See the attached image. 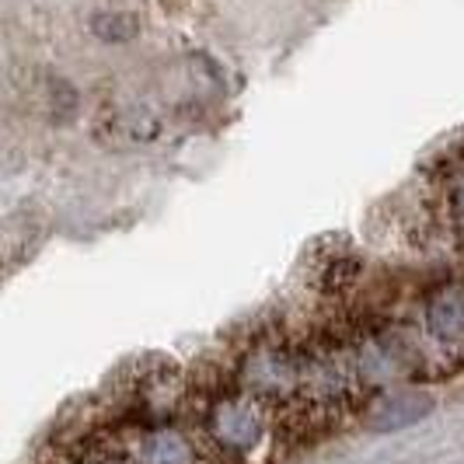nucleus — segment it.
Returning <instances> with one entry per match:
<instances>
[{
  "mask_svg": "<svg viewBox=\"0 0 464 464\" xmlns=\"http://www.w3.org/2000/svg\"><path fill=\"white\" fill-rule=\"evenodd\" d=\"M199 430H203V440L213 447L217 458L248 461L273 437V412L262 398L248 395L234 384L231 392L209 395Z\"/></svg>",
  "mask_w": 464,
  "mask_h": 464,
  "instance_id": "obj_1",
  "label": "nucleus"
},
{
  "mask_svg": "<svg viewBox=\"0 0 464 464\" xmlns=\"http://www.w3.org/2000/svg\"><path fill=\"white\" fill-rule=\"evenodd\" d=\"M122 464H203V450L188 430L158 422L130 437Z\"/></svg>",
  "mask_w": 464,
  "mask_h": 464,
  "instance_id": "obj_2",
  "label": "nucleus"
},
{
  "mask_svg": "<svg viewBox=\"0 0 464 464\" xmlns=\"http://www.w3.org/2000/svg\"><path fill=\"white\" fill-rule=\"evenodd\" d=\"M422 328L443 353H464V283H443L422 304Z\"/></svg>",
  "mask_w": 464,
  "mask_h": 464,
  "instance_id": "obj_3",
  "label": "nucleus"
},
{
  "mask_svg": "<svg viewBox=\"0 0 464 464\" xmlns=\"http://www.w3.org/2000/svg\"><path fill=\"white\" fill-rule=\"evenodd\" d=\"M430 412H433V398L426 392H388L367 409L363 426L371 433H401V430L422 422Z\"/></svg>",
  "mask_w": 464,
  "mask_h": 464,
  "instance_id": "obj_4",
  "label": "nucleus"
},
{
  "mask_svg": "<svg viewBox=\"0 0 464 464\" xmlns=\"http://www.w3.org/2000/svg\"><path fill=\"white\" fill-rule=\"evenodd\" d=\"M92 32L102 43H130L140 32V18L133 11H102L92 18Z\"/></svg>",
  "mask_w": 464,
  "mask_h": 464,
  "instance_id": "obj_5",
  "label": "nucleus"
},
{
  "mask_svg": "<svg viewBox=\"0 0 464 464\" xmlns=\"http://www.w3.org/2000/svg\"><path fill=\"white\" fill-rule=\"evenodd\" d=\"M447 209H450L454 224L464 231V161L454 164L447 175Z\"/></svg>",
  "mask_w": 464,
  "mask_h": 464,
  "instance_id": "obj_6",
  "label": "nucleus"
},
{
  "mask_svg": "<svg viewBox=\"0 0 464 464\" xmlns=\"http://www.w3.org/2000/svg\"><path fill=\"white\" fill-rule=\"evenodd\" d=\"M84 464H122V461H84Z\"/></svg>",
  "mask_w": 464,
  "mask_h": 464,
  "instance_id": "obj_7",
  "label": "nucleus"
}]
</instances>
